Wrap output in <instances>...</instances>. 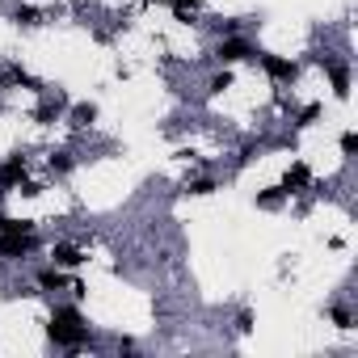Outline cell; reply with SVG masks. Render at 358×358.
I'll list each match as a JSON object with an SVG mask.
<instances>
[{"instance_id":"1","label":"cell","mask_w":358,"mask_h":358,"mask_svg":"<svg viewBox=\"0 0 358 358\" xmlns=\"http://www.w3.org/2000/svg\"><path fill=\"white\" fill-rule=\"evenodd\" d=\"M47 337L55 341V345H68V350H80L85 341H89V324H85V316H80V308H55L51 312V324H47Z\"/></svg>"},{"instance_id":"2","label":"cell","mask_w":358,"mask_h":358,"mask_svg":"<svg viewBox=\"0 0 358 358\" xmlns=\"http://www.w3.org/2000/svg\"><path fill=\"white\" fill-rule=\"evenodd\" d=\"M34 245H38V232H0V257H26V253H34Z\"/></svg>"},{"instance_id":"3","label":"cell","mask_w":358,"mask_h":358,"mask_svg":"<svg viewBox=\"0 0 358 358\" xmlns=\"http://www.w3.org/2000/svg\"><path fill=\"white\" fill-rule=\"evenodd\" d=\"M249 55H253V47H249L245 38H236V34L215 47V59H220V64H241V59H249Z\"/></svg>"},{"instance_id":"4","label":"cell","mask_w":358,"mask_h":358,"mask_svg":"<svg viewBox=\"0 0 358 358\" xmlns=\"http://www.w3.org/2000/svg\"><path fill=\"white\" fill-rule=\"evenodd\" d=\"M26 182V156L17 152V156H9L5 164H0V186H5V190H17Z\"/></svg>"},{"instance_id":"5","label":"cell","mask_w":358,"mask_h":358,"mask_svg":"<svg viewBox=\"0 0 358 358\" xmlns=\"http://www.w3.org/2000/svg\"><path fill=\"white\" fill-rule=\"evenodd\" d=\"M262 68H266L270 80H295L299 76V68L291 59H282V55H262Z\"/></svg>"},{"instance_id":"6","label":"cell","mask_w":358,"mask_h":358,"mask_svg":"<svg viewBox=\"0 0 358 358\" xmlns=\"http://www.w3.org/2000/svg\"><path fill=\"white\" fill-rule=\"evenodd\" d=\"M85 262V253L72 245V241H59L55 249H51V266H59V270H76Z\"/></svg>"},{"instance_id":"7","label":"cell","mask_w":358,"mask_h":358,"mask_svg":"<svg viewBox=\"0 0 358 358\" xmlns=\"http://www.w3.org/2000/svg\"><path fill=\"white\" fill-rule=\"evenodd\" d=\"M308 182H312V169H308L303 160H295V164L287 169V177H282V190H287V194H295V190H303Z\"/></svg>"},{"instance_id":"8","label":"cell","mask_w":358,"mask_h":358,"mask_svg":"<svg viewBox=\"0 0 358 358\" xmlns=\"http://www.w3.org/2000/svg\"><path fill=\"white\" fill-rule=\"evenodd\" d=\"M324 72H329V80H333V93H337V97H350V72H345L341 64H324Z\"/></svg>"},{"instance_id":"9","label":"cell","mask_w":358,"mask_h":358,"mask_svg":"<svg viewBox=\"0 0 358 358\" xmlns=\"http://www.w3.org/2000/svg\"><path fill=\"white\" fill-rule=\"evenodd\" d=\"M38 287L43 291H59V287H68V274L59 266H47V270H38Z\"/></svg>"},{"instance_id":"10","label":"cell","mask_w":358,"mask_h":358,"mask_svg":"<svg viewBox=\"0 0 358 358\" xmlns=\"http://www.w3.org/2000/svg\"><path fill=\"white\" fill-rule=\"evenodd\" d=\"M282 199H287V190H282V186H270V190H262V194H257V207H262V211H278V207H282Z\"/></svg>"},{"instance_id":"11","label":"cell","mask_w":358,"mask_h":358,"mask_svg":"<svg viewBox=\"0 0 358 358\" xmlns=\"http://www.w3.org/2000/svg\"><path fill=\"white\" fill-rule=\"evenodd\" d=\"M59 110H64V97H47V101L34 110V118H38V122H55V118H59Z\"/></svg>"},{"instance_id":"12","label":"cell","mask_w":358,"mask_h":358,"mask_svg":"<svg viewBox=\"0 0 358 358\" xmlns=\"http://www.w3.org/2000/svg\"><path fill=\"white\" fill-rule=\"evenodd\" d=\"M93 118H97V106H93V101H80V106H72V122H76V127H89Z\"/></svg>"},{"instance_id":"13","label":"cell","mask_w":358,"mask_h":358,"mask_svg":"<svg viewBox=\"0 0 358 358\" xmlns=\"http://www.w3.org/2000/svg\"><path fill=\"white\" fill-rule=\"evenodd\" d=\"M13 22H17V26H38V22H43V13H38L34 5H17V13H13Z\"/></svg>"},{"instance_id":"14","label":"cell","mask_w":358,"mask_h":358,"mask_svg":"<svg viewBox=\"0 0 358 358\" xmlns=\"http://www.w3.org/2000/svg\"><path fill=\"white\" fill-rule=\"evenodd\" d=\"M47 169H51L55 177H64V173H72V156H68V152H55V156L47 160Z\"/></svg>"},{"instance_id":"15","label":"cell","mask_w":358,"mask_h":358,"mask_svg":"<svg viewBox=\"0 0 358 358\" xmlns=\"http://www.w3.org/2000/svg\"><path fill=\"white\" fill-rule=\"evenodd\" d=\"M0 80H5V85H34L30 72H22V68H5V72H0Z\"/></svg>"},{"instance_id":"16","label":"cell","mask_w":358,"mask_h":358,"mask_svg":"<svg viewBox=\"0 0 358 358\" xmlns=\"http://www.w3.org/2000/svg\"><path fill=\"white\" fill-rule=\"evenodd\" d=\"M173 13L182 17V22H186V17H194V13H199V0H173Z\"/></svg>"},{"instance_id":"17","label":"cell","mask_w":358,"mask_h":358,"mask_svg":"<svg viewBox=\"0 0 358 358\" xmlns=\"http://www.w3.org/2000/svg\"><path fill=\"white\" fill-rule=\"evenodd\" d=\"M186 190H190V194H211V190H215V182H211V177H199V182H190Z\"/></svg>"},{"instance_id":"18","label":"cell","mask_w":358,"mask_h":358,"mask_svg":"<svg viewBox=\"0 0 358 358\" xmlns=\"http://www.w3.org/2000/svg\"><path fill=\"white\" fill-rule=\"evenodd\" d=\"M224 89H232V72H220V76L211 80V93H224Z\"/></svg>"},{"instance_id":"19","label":"cell","mask_w":358,"mask_h":358,"mask_svg":"<svg viewBox=\"0 0 358 358\" xmlns=\"http://www.w3.org/2000/svg\"><path fill=\"white\" fill-rule=\"evenodd\" d=\"M316 114H320V106H303V110H299V127H312Z\"/></svg>"},{"instance_id":"20","label":"cell","mask_w":358,"mask_h":358,"mask_svg":"<svg viewBox=\"0 0 358 358\" xmlns=\"http://www.w3.org/2000/svg\"><path fill=\"white\" fill-rule=\"evenodd\" d=\"M341 152H345V156H354V152H358V135H354V131H345V135H341Z\"/></svg>"},{"instance_id":"21","label":"cell","mask_w":358,"mask_h":358,"mask_svg":"<svg viewBox=\"0 0 358 358\" xmlns=\"http://www.w3.org/2000/svg\"><path fill=\"white\" fill-rule=\"evenodd\" d=\"M333 320H337L341 329H350V312H345V308H333Z\"/></svg>"}]
</instances>
